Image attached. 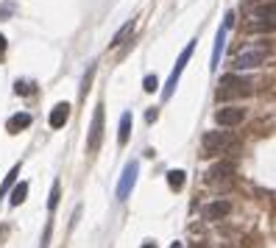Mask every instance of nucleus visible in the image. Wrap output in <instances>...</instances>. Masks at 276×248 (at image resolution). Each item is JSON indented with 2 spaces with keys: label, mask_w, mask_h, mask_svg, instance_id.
<instances>
[{
  "label": "nucleus",
  "mask_w": 276,
  "mask_h": 248,
  "mask_svg": "<svg viewBox=\"0 0 276 248\" xmlns=\"http://www.w3.org/2000/svg\"><path fill=\"white\" fill-rule=\"evenodd\" d=\"M251 86H254V84H251L248 78H240V76H234V73H229V76L221 78L218 101H221V98H232V95H248Z\"/></svg>",
  "instance_id": "obj_1"
},
{
  "label": "nucleus",
  "mask_w": 276,
  "mask_h": 248,
  "mask_svg": "<svg viewBox=\"0 0 276 248\" xmlns=\"http://www.w3.org/2000/svg\"><path fill=\"white\" fill-rule=\"evenodd\" d=\"M101 139H104V103H98V106H95V114H92V123H89L86 154H98V148H101Z\"/></svg>",
  "instance_id": "obj_2"
},
{
  "label": "nucleus",
  "mask_w": 276,
  "mask_h": 248,
  "mask_svg": "<svg viewBox=\"0 0 276 248\" xmlns=\"http://www.w3.org/2000/svg\"><path fill=\"white\" fill-rule=\"evenodd\" d=\"M193 51H195V39H193L184 51H181V56H179V61H176V67H173V73H170V78H167V84H165V89H162V98L167 101L173 95V89H176V84H179V78H181V73H184V64L190 61V56H193Z\"/></svg>",
  "instance_id": "obj_3"
},
{
  "label": "nucleus",
  "mask_w": 276,
  "mask_h": 248,
  "mask_svg": "<svg viewBox=\"0 0 276 248\" xmlns=\"http://www.w3.org/2000/svg\"><path fill=\"white\" fill-rule=\"evenodd\" d=\"M259 64H265V51H259V48L257 51H240L232 61L234 70H254Z\"/></svg>",
  "instance_id": "obj_4"
},
{
  "label": "nucleus",
  "mask_w": 276,
  "mask_h": 248,
  "mask_svg": "<svg viewBox=\"0 0 276 248\" xmlns=\"http://www.w3.org/2000/svg\"><path fill=\"white\" fill-rule=\"evenodd\" d=\"M137 170H139L137 162H129L126 167H123L120 184H117V198H120V201H126V198L131 195V190H134V184H137Z\"/></svg>",
  "instance_id": "obj_5"
},
{
  "label": "nucleus",
  "mask_w": 276,
  "mask_h": 248,
  "mask_svg": "<svg viewBox=\"0 0 276 248\" xmlns=\"http://www.w3.org/2000/svg\"><path fill=\"white\" fill-rule=\"evenodd\" d=\"M215 120L221 126H237L246 120V109L243 106H223V109L215 111Z\"/></svg>",
  "instance_id": "obj_6"
},
{
  "label": "nucleus",
  "mask_w": 276,
  "mask_h": 248,
  "mask_svg": "<svg viewBox=\"0 0 276 248\" xmlns=\"http://www.w3.org/2000/svg\"><path fill=\"white\" fill-rule=\"evenodd\" d=\"M229 145V134L226 131H207L204 134V151L207 154H221Z\"/></svg>",
  "instance_id": "obj_7"
},
{
  "label": "nucleus",
  "mask_w": 276,
  "mask_h": 248,
  "mask_svg": "<svg viewBox=\"0 0 276 248\" xmlns=\"http://www.w3.org/2000/svg\"><path fill=\"white\" fill-rule=\"evenodd\" d=\"M70 120V103H56L51 109V129H61Z\"/></svg>",
  "instance_id": "obj_8"
},
{
  "label": "nucleus",
  "mask_w": 276,
  "mask_h": 248,
  "mask_svg": "<svg viewBox=\"0 0 276 248\" xmlns=\"http://www.w3.org/2000/svg\"><path fill=\"white\" fill-rule=\"evenodd\" d=\"M229 212H232V204H229V201H212V204L207 206V220H221V218H226Z\"/></svg>",
  "instance_id": "obj_9"
},
{
  "label": "nucleus",
  "mask_w": 276,
  "mask_h": 248,
  "mask_svg": "<svg viewBox=\"0 0 276 248\" xmlns=\"http://www.w3.org/2000/svg\"><path fill=\"white\" fill-rule=\"evenodd\" d=\"M223 45H226V28H218L215 48H212V64H209V70H212V73H215L218 64H221V53H223Z\"/></svg>",
  "instance_id": "obj_10"
},
{
  "label": "nucleus",
  "mask_w": 276,
  "mask_h": 248,
  "mask_svg": "<svg viewBox=\"0 0 276 248\" xmlns=\"http://www.w3.org/2000/svg\"><path fill=\"white\" fill-rule=\"evenodd\" d=\"M131 123H134V117H131V111H126L120 117V129H117V145H126L131 137Z\"/></svg>",
  "instance_id": "obj_11"
},
{
  "label": "nucleus",
  "mask_w": 276,
  "mask_h": 248,
  "mask_svg": "<svg viewBox=\"0 0 276 248\" xmlns=\"http://www.w3.org/2000/svg\"><path fill=\"white\" fill-rule=\"evenodd\" d=\"M28 126H31V114H28V111H20V114H14V117L6 123V129H9L11 134H17L20 129H28Z\"/></svg>",
  "instance_id": "obj_12"
},
{
  "label": "nucleus",
  "mask_w": 276,
  "mask_h": 248,
  "mask_svg": "<svg viewBox=\"0 0 276 248\" xmlns=\"http://www.w3.org/2000/svg\"><path fill=\"white\" fill-rule=\"evenodd\" d=\"M167 187L181 193L184 190V170H167Z\"/></svg>",
  "instance_id": "obj_13"
},
{
  "label": "nucleus",
  "mask_w": 276,
  "mask_h": 248,
  "mask_svg": "<svg viewBox=\"0 0 276 248\" xmlns=\"http://www.w3.org/2000/svg\"><path fill=\"white\" fill-rule=\"evenodd\" d=\"M232 170H234L232 165H215V167L209 170V179H212V184H215V181H221V179H229V173Z\"/></svg>",
  "instance_id": "obj_14"
},
{
  "label": "nucleus",
  "mask_w": 276,
  "mask_h": 248,
  "mask_svg": "<svg viewBox=\"0 0 276 248\" xmlns=\"http://www.w3.org/2000/svg\"><path fill=\"white\" fill-rule=\"evenodd\" d=\"M26 195H28V184L26 181H20L17 187L11 190V206H20L23 201H26Z\"/></svg>",
  "instance_id": "obj_15"
},
{
  "label": "nucleus",
  "mask_w": 276,
  "mask_h": 248,
  "mask_svg": "<svg viewBox=\"0 0 276 248\" xmlns=\"http://www.w3.org/2000/svg\"><path fill=\"white\" fill-rule=\"evenodd\" d=\"M131 31H134V20H129V23H126V26H123L120 31H117V34H114V39H112V48H117V45H123V42H126V36H129Z\"/></svg>",
  "instance_id": "obj_16"
},
{
  "label": "nucleus",
  "mask_w": 276,
  "mask_h": 248,
  "mask_svg": "<svg viewBox=\"0 0 276 248\" xmlns=\"http://www.w3.org/2000/svg\"><path fill=\"white\" fill-rule=\"evenodd\" d=\"M254 17L257 20H274V0H268V6L254 9Z\"/></svg>",
  "instance_id": "obj_17"
},
{
  "label": "nucleus",
  "mask_w": 276,
  "mask_h": 248,
  "mask_svg": "<svg viewBox=\"0 0 276 248\" xmlns=\"http://www.w3.org/2000/svg\"><path fill=\"white\" fill-rule=\"evenodd\" d=\"M17 176H20V165H14V167L9 170V176L3 179V187H0V195H6V190H9L11 184H14V179H17Z\"/></svg>",
  "instance_id": "obj_18"
},
{
  "label": "nucleus",
  "mask_w": 276,
  "mask_h": 248,
  "mask_svg": "<svg viewBox=\"0 0 276 248\" xmlns=\"http://www.w3.org/2000/svg\"><path fill=\"white\" fill-rule=\"evenodd\" d=\"M59 206V181L51 187V198H48V209H56Z\"/></svg>",
  "instance_id": "obj_19"
},
{
  "label": "nucleus",
  "mask_w": 276,
  "mask_h": 248,
  "mask_svg": "<svg viewBox=\"0 0 276 248\" xmlns=\"http://www.w3.org/2000/svg\"><path fill=\"white\" fill-rule=\"evenodd\" d=\"M142 89H145V92H156V89H159V78H156V76H148L145 84H142Z\"/></svg>",
  "instance_id": "obj_20"
},
{
  "label": "nucleus",
  "mask_w": 276,
  "mask_h": 248,
  "mask_svg": "<svg viewBox=\"0 0 276 248\" xmlns=\"http://www.w3.org/2000/svg\"><path fill=\"white\" fill-rule=\"evenodd\" d=\"M232 26H234V11H229V14H226V20H223V28L229 31Z\"/></svg>",
  "instance_id": "obj_21"
},
{
  "label": "nucleus",
  "mask_w": 276,
  "mask_h": 248,
  "mask_svg": "<svg viewBox=\"0 0 276 248\" xmlns=\"http://www.w3.org/2000/svg\"><path fill=\"white\" fill-rule=\"evenodd\" d=\"M14 89H17V92H23V95L31 92V89H28V84H23V81H17V84H14Z\"/></svg>",
  "instance_id": "obj_22"
},
{
  "label": "nucleus",
  "mask_w": 276,
  "mask_h": 248,
  "mask_svg": "<svg viewBox=\"0 0 276 248\" xmlns=\"http://www.w3.org/2000/svg\"><path fill=\"white\" fill-rule=\"evenodd\" d=\"M156 117H159V111H156V109H148V114H145V120H148V123H154Z\"/></svg>",
  "instance_id": "obj_23"
},
{
  "label": "nucleus",
  "mask_w": 276,
  "mask_h": 248,
  "mask_svg": "<svg viewBox=\"0 0 276 248\" xmlns=\"http://www.w3.org/2000/svg\"><path fill=\"white\" fill-rule=\"evenodd\" d=\"M3 51H6V36L0 34V56H3Z\"/></svg>",
  "instance_id": "obj_24"
},
{
  "label": "nucleus",
  "mask_w": 276,
  "mask_h": 248,
  "mask_svg": "<svg viewBox=\"0 0 276 248\" xmlns=\"http://www.w3.org/2000/svg\"><path fill=\"white\" fill-rule=\"evenodd\" d=\"M139 248H156V243H142Z\"/></svg>",
  "instance_id": "obj_25"
},
{
  "label": "nucleus",
  "mask_w": 276,
  "mask_h": 248,
  "mask_svg": "<svg viewBox=\"0 0 276 248\" xmlns=\"http://www.w3.org/2000/svg\"><path fill=\"white\" fill-rule=\"evenodd\" d=\"M170 248H184V246H181V243H170Z\"/></svg>",
  "instance_id": "obj_26"
}]
</instances>
